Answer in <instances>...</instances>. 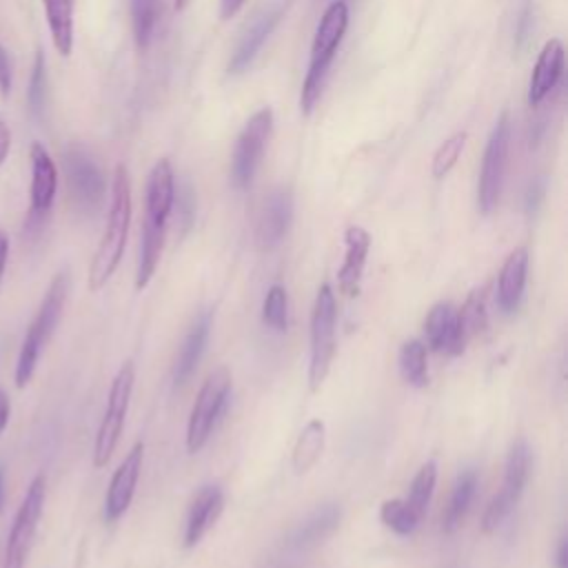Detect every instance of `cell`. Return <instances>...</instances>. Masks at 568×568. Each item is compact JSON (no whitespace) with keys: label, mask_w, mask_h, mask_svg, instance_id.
Listing matches in <instances>:
<instances>
[{"label":"cell","mask_w":568,"mask_h":568,"mask_svg":"<svg viewBox=\"0 0 568 568\" xmlns=\"http://www.w3.org/2000/svg\"><path fill=\"white\" fill-rule=\"evenodd\" d=\"M131 211H133V204H131L129 171L124 164H118L113 171L106 226H104L102 240L93 253V260L89 264V275H87V286L93 293L100 291L111 280L115 268L120 266V260H122V253L126 246Z\"/></svg>","instance_id":"6da1fadb"},{"label":"cell","mask_w":568,"mask_h":568,"mask_svg":"<svg viewBox=\"0 0 568 568\" xmlns=\"http://www.w3.org/2000/svg\"><path fill=\"white\" fill-rule=\"evenodd\" d=\"M346 29H348V4H346V0H333L324 9V13L315 27L308 69H306V75L302 82V93H300V106L304 113H311L313 106L317 104L324 82H326V75L333 64V58L344 40Z\"/></svg>","instance_id":"7a4b0ae2"},{"label":"cell","mask_w":568,"mask_h":568,"mask_svg":"<svg viewBox=\"0 0 568 568\" xmlns=\"http://www.w3.org/2000/svg\"><path fill=\"white\" fill-rule=\"evenodd\" d=\"M69 286H71V282H69L67 271L55 273L53 280L49 282L47 293H44L31 324L27 326V333H24V339L20 346V355H18L16 373H13V382L18 388H24L31 382L38 359H40L42 351L47 348V344L62 317V311H64V304L69 297Z\"/></svg>","instance_id":"3957f363"},{"label":"cell","mask_w":568,"mask_h":568,"mask_svg":"<svg viewBox=\"0 0 568 568\" xmlns=\"http://www.w3.org/2000/svg\"><path fill=\"white\" fill-rule=\"evenodd\" d=\"M335 324L337 302L333 286L324 282L317 288L311 311V357H308V388L317 393L331 373L335 357Z\"/></svg>","instance_id":"277c9868"},{"label":"cell","mask_w":568,"mask_h":568,"mask_svg":"<svg viewBox=\"0 0 568 568\" xmlns=\"http://www.w3.org/2000/svg\"><path fill=\"white\" fill-rule=\"evenodd\" d=\"M133 382H135V366L131 359H126L118 368V373L111 382L106 408H104L100 428L95 433V442H93V466L95 468H104L109 464V459L113 457V450H115L122 428H124V417L129 410Z\"/></svg>","instance_id":"5b68a950"},{"label":"cell","mask_w":568,"mask_h":568,"mask_svg":"<svg viewBox=\"0 0 568 568\" xmlns=\"http://www.w3.org/2000/svg\"><path fill=\"white\" fill-rule=\"evenodd\" d=\"M231 371L226 366L209 373L200 393L191 406L189 424H186V450L197 453L209 442L231 393Z\"/></svg>","instance_id":"8992f818"},{"label":"cell","mask_w":568,"mask_h":568,"mask_svg":"<svg viewBox=\"0 0 568 568\" xmlns=\"http://www.w3.org/2000/svg\"><path fill=\"white\" fill-rule=\"evenodd\" d=\"M44 499H47V477L40 473L31 479L22 497V504L16 510L0 568H24L33 546L38 521L44 510Z\"/></svg>","instance_id":"52a82bcc"},{"label":"cell","mask_w":568,"mask_h":568,"mask_svg":"<svg viewBox=\"0 0 568 568\" xmlns=\"http://www.w3.org/2000/svg\"><path fill=\"white\" fill-rule=\"evenodd\" d=\"M528 473H530V448H528L526 439L517 437L510 444V450L506 457L504 484L481 515V532L484 535L495 532L501 526V521L510 515V510L515 508V504L519 501V497L526 488Z\"/></svg>","instance_id":"ba28073f"},{"label":"cell","mask_w":568,"mask_h":568,"mask_svg":"<svg viewBox=\"0 0 568 568\" xmlns=\"http://www.w3.org/2000/svg\"><path fill=\"white\" fill-rule=\"evenodd\" d=\"M273 131V111L268 106H262L255 111L244 129L240 131L235 146H233V158H231V182L235 189L244 191L253 184L257 166L262 162L266 142Z\"/></svg>","instance_id":"9c48e42d"},{"label":"cell","mask_w":568,"mask_h":568,"mask_svg":"<svg viewBox=\"0 0 568 568\" xmlns=\"http://www.w3.org/2000/svg\"><path fill=\"white\" fill-rule=\"evenodd\" d=\"M508 149H510V122H508V113H501L486 142L481 171H479L477 206L484 215L493 213V209L499 202L506 164H508Z\"/></svg>","instance_id":"30bf717a"},{"label":"cell","mask_w":568,"mask_h":568,"mask_svg":"<svg viewBox=\"0 0 568 568\" xmlns=\"http://www.w3.org/2000/svg\"><path fill=\"white\" fill-rule=\"evenodd\" d=\"M64 173L69 193L82 213H93L104 200V175L80 146L64 151Z\"/></svg>","instance_id":"8fae6325"},{"label":"cell","mask_w":568,"mask_h":568,"mask_svg":"<svg viewBox=\"0 0 568 568\" xmlns=\"http://www.w3.org/2000/svg\"><path fill=\"white\" fill-rule=\"evenodd\" d=\"M142 459H144V444L135 442L131 450L124 455V459L120 462V466L115 468V473L111 475V481L104 495V508H102V517L106 524L118 521L129 510L138 479H140Z\"/></svg>","instance_id":"7c38bea8"},{"label":"cell","mask_w":568,"mask_h":568,"mask_svg":"<svg viewBox=\"0 0 568 568\" xmlns=\"http://www.w3.org/2000/svg\"><path fill=\"white\" fill-rule=\"evenodd\" d=\"M29 155H31V209H29L27 229L33 231L42 224V220L47 217L53 204V197L58 191V169L49 151L40 142L31 144Z\"/></svg>","instance_id":"4fadbf2b"},{"label":"cell","mask_w":568,"mask_h":568,"mask_svg":"<svg viewBox=\"0 0 568 568\" xmlns=\"http://www.w3.org/2000/svg\"><path fill=\"white\" fill-rule=\"evenodd\" d=\"M175 204V178L171 162L166 158L158 160L146 180V215L144 224L155 229H166Z\"/></svg>","instance_id":"5bb4252c"},{"label":"cell","mask_w":568,"mask_h":568,"mask_svg":"<svg viewBox=\"0 0 568 568\" xmlns=\"http://www.w3.org/2000/svg\"><path fill=\"white\" fill-rule=\"evenodd\" d=\"M293 220V195L288 189H275L268 193V197L262 204L260 217H257V244L260 248L268 251L277 246L284 235L288 233Z\"/></svg>","instance_id":"9a60e30c"},{"label":"cell","mask_w":568,"mask_h":568,"mask_svg":"<svg viewBox=\"0 0 568 568\" xmlns=\"http://www.w3.org/2000/svg\"><path fill=\"white\" fill-rule=\"evenodd\" d=\"M344 262L337 271V288L346 297H357L362 288V277H364V266L366 257L371 251V235L364 226H348L344 231Z\"/></svg>","instance_id":"2e32d148"},{"label":"cell","mask_w":568,"mask_h":568,"mask_svg":"<svg viewBox=\"0 0 568 568\" xmlns=\"http://www.w3.org/2000/svg\"><path fill=\"white\" fill-rule=\"evenodd\" d=\"M424 335H426L424 344L435 353L459 355L466 348L457 331V308L450 302H437L428 311L424 320Z\"/></svg>","instance_id":"e0dca14e"},{"label":"cell","mask_w":568,"mask_h":568,"mask_svg":"<svg viewBox=\"0 0 568 568\" xmlns=\"http://www.w3.org/2000/svg\"><path fill=\"white\" fill-rule=\"evenodd\" d=\"M224 508V495L222 488L215 484H206L197 490L193 497L189 513H186V524H184V548H193L206 530L217 521Z\"/></svg>","instance_id":"ac0fdd59"},{"label":"cell","mask_w":568,"mask_h":568,"mask_svg":"<svg viewBox=\"0 0 568 568\" xmlns=\"http://www.w3.org/2000/svg\"><path fill=\"white\" fill-rule=\"evenodd\" d=\"M564 71V44L561 40L552 38L544 44L532 67L530 84H528V104L537 106L544 98L557 87Z\"/></svg>","instance_id":"d6986e66"},{"label":"cell","mask_w":568,"mask_h":568,"mask_svg":"<svg viewBox=\"0 0 568 568\" xmlns=\"http://www.w3.org/2000/svg\"><path fill=\"white\" fill-rule=\"evenodd\" d=\"M528 273V251L524 246L508 253L497 280V304L504 313H515L521 304Z\"/></svg>","instance_id":"ffe728a7"},{"label":"cell","mask_w":568,"mask_h":568,"mask_svg":"<svg viewBox=\"0 0 568 568\" xmlns=\"http://www.w3.org/2000/svg\"><path fill=\"white\" fill-rule=\"evenodd\" d=\"M209 333H211V311H204L189 328V333L184 335V342L178 351L175 364H173V384L182 386L191 379V375L195 373L206 342H209Z\"/></svg>","instance_id":"44dd1931"},{"label":"cell","mask_w":568,"mask_h":568,"mask_svg":"<svg viewBox=\"0 0 568 568\" xmlns=\"http://www.w3.org/2000/svg\"><path fill=\"white\" fill-rule=\"evenodd\" d=\"M280 7H271L266 11H262L253 22L251 27L244 31L240 44L235 47L231 60H229V73H242L251 62L253 58L257 55V51L262 49V44L266 42V38L271 36V31L275 29L277 20H280Z\"/></svg>","instance_id":"7402d4cb"},{"label":"cell","mask_w":568,"mask_h":568,"mask_svg":"<svg viewBox=\"0 0 568 568\" xmlns=\"http://www.w3.org/2000/svg\"><path fill=\"white\" fill-rule=\"evenodd\" d=\"M339 521L342 508L337 504H324L295 528V532L291 535V544L295 548H313L322 544L326 537H331L337 530Z\"/></svg>","instance_id":"603a6c76"},{"label":"cell","mask_w":568,"mask_h":568,"mask_svg":"<svg viewBox=\"0 0 568 568\" xmlns=\"http://www.w3.org/2000/svg\"><path fill=\"white\" fill-rule=\"evenodd\" d=\"M324 442H326V424L320 417L308 419L304 424V428L300 430L297 442H295L293 453H291V464H293V470L297 475L308 473L320 462L322 450H324Z\"/></svg>","instance_id":"cb8c5ba5"},{"label":"cell","mask_w":568,"mask_h":568,"mask_svg":"<svg viewBox=\"0 0 568 568\" xmlns=\"http://www.w3.org/2000/svg\"><path fill=\"white\" fill-rule=\"evenodd\" d=\"M49 33L53 47L60 55H71L73 51V13L75 0H42Z\"/></svg>","instance_id":"d4e9b609"},{"label":"cell","mask_w":568,"mask_h":568,"mask_svg":"<svg viewBox=\"0 0 568 568\" xmlns=\"http://www.w3.org/2000/svg\"><path fill=\"white\" fill-rule=\"evenodd\" d=\"M475 493H477V473L473 468H466L455 479L450 501H448V506L444 510V517H442V532L450 535L462 526V521H464V517H466V513H468V508L475 499Z\"/></svg>","instance_id":"484cf974"},{"label":"cell","mask_w":568,"mask_h":568,"mask_svg":"<svg viewBox=\"0 0 568 568\" xmlns=\"http://www.w3.org/2000/svg\"><path fill=\"white\" fill-rule=\"evenodd\" d=\"M488 326V311H486V288H475L457 308V331L459 339L466 346L475 335H479Z\"/></svg>","instance_id":"4316f807"},{"label":"cell","mask_w":568,"mask_h":568,"mask_svg":"<svg viewBox=\"0 0 568 568\" xmlns=\"http://www.w3.org/2000/svg\"><path fill=\"white\" fill-rule=\"evenodd\" d=\"M164 233L166 229H155V226H146L142 224V242H140V260H138V273H135V288L142 291L149 286L158 262H160V253L164 246Z\"/></svg>","instance_id":"83f0119b"},{"label":"cell","mask_w":568,"mask_h":568,"mask_svg":"<svg viewBox=\"0 0 568 568\" xmlns=\"http://www.w3.org/2000/svg\"><path fill=\"white\" fill-rule=\"evenodd\" d=\"M399 373L406 384L422 388L428 384L426 344L422 339H406L399 348Z\"/></svg>","instance_id":"f1b7e54d"},{"label":"cell","mask_w":568,"mask_h":568,"mask_svg":"<svg viewBox=\"0 0 568 568\" xmlns=\"http://www.w3.org/2000/svg\"><path fill=\"white\" fill-rule=\"evenodd\" d=\"M160 0H131V27L133 40L140 51H146L158 24Z\"/></svg>","instance_id":"f546056e"},{"label":"cell","mask_w":568,"mask_h":568,"mask_svg":"<svg viewBox=\"0 0 568 568\" xmlns=\"http://www.w3.org/2000/svg\"><path fill=\"white\" fill-rule=\"evenodd\" d=\"M435 481H437V464H435V459H428L415 473V477L410 481L408 497H406V504L417 513L419 519H424V515L428 510V504H430V497L435 490Z\"/></svg>","instance_id":"4dcf8cb0"},{"label":"cell","mask_w":568,"mask_h":568,"mask_svg":"<svg viewBox=\"0 0 568 568\" xmlns=\"http://www.w3.org/2000/svg\"><path fill=\"white\" fill-rule=\"evenodd\" d=\"M379 519L386 528H390L399 537H410L417 530L419 521H422L417 517V513L406 504V499H386V501H382Z\"/></svg>","instance_id":"1f68e13d"},{"label":"cell","mask_w":568,"mask_h":568,"mask_svg":"<svg viewBox=\"0 0 568 568\" xmlns=\"http://www.w3.org/2000/svg\"><path fill=\"white\" fill-rule=\"evenodd\" d=\"M262 322L273 331H286L288 326V295L282 284H273L262 302Z\"/></svg>","instance_id":"d6a6232c"},{"label":"cell","mask_w":568,"mask_h":568,"mask_svg":"<svg viewBox=\"0 0 568 568\" xmlns=\"http://www.w3.org/2000/svg\"><path fill=\"white\" fill-rule=\"evenodd\" d=\"M466 140H468V133L466 131H457L453 133L448 140H444L439 144V149L435 151L433 155V162H430V175L433 178H444L448 175V171L457 164L464 146H466Z\"/></svg>","instance_id":"836d02e7"},{"label":"cell","mask_w":568,"mask_h":568,"mask_svg":"<svg viewBox=\"0 0 568 568\" xmlns=\"http://www.w3.org/2000/svg\"><path fill=\"white\" fill-rule=\"evenodd\" d=\"M44 100H47V60H44V53L38 51L33 60V71L29 78V89H27V102L36 118L42 113Z\"/></svg>","instance_id":"e575fe53"},{"label":"cell","mask_w":568,"mask_h":568,"mask_svg":"<svg viewBox=\"0 0 568 568\" xmlns=\"http://www.w3.org/2000/svg\"><path fill=\"white\" fill-rule=\"evenodd\" d=\"M11 84H13V64H11L7 49L0 44V95H2V100L9 98Z\"/></svg>","instance_id":"d590c367"},{"label":"cell","mask_w":568,"mask_h":568,"mask_svg":"<svg viewBox=\"0 0 568 568\" xmlns=\"http://www.w3.org/2000/svg\"><path fill=\"white\" fill-rule=\"evenodd\" d=\"M544 191H546V184H544L541 178H537V180L530 182V186H528V191H526V213H528V215H532V213L539 209V204H541V200H544Z\"/></svg>","instance_id":"8d00e7d4"},{"label":"cell","mask_w":568,"mask_h":568,"mask_svg":"<svg viewBox=\"0 0 568 568\" xmlns=\"http://www.w3.org/2000/svg\"><path fill=\"white\" fill-rule=\"evenodd\" d=\"M530 22H532V9H530V2H526L519 13V20H517V44H524V40L528 38Z\"/></svg>","instance_id":"74e56055"},{"label":"cell","mask_w":568,"mask_h":568,"mask_svg":"<svg viewBox=\"0 0 568 568\" xmlns=\"http://www.w3.org/2000/svg\"><path fill=\"white\" fill-rule=\"evenodd\" d=\"M9 149H11V131H9L7 122L0 115V166L4 164V160L9 155Z\"/></svg>","instance_id":"f35d334b"},{"label":"cell","mask_w":568,"mask_h":568,"mask_svg":"<svg viewBox=\"0 0 568 568\" xmlns=\"http://www.w3.org/2000/svg\"><path fill=\"white\" fill-rule=\"evenodd\" d=\"M9 415H11V404H9V395L4 393V388H0V435L7 430L9 426Z\"/></svg>","instance_id":"ab89813d"},{"label":"cell","mask_w":568,"mask_h":568,"mask_svg":"<svg viewBox=\"0 0 568 568\" xmlns=\"http://www.w3.org/2000/svg\"><path fill=\"white\" fill-rule=\"evenodd\" d=\"M246 0H220V18L222 20H229L233 18L242 7H244Z\"/></svg>","instance_id":"60d3db41"},{"label":"cell","mask_w":568,"mask_h":568,"mask_svg":"<svg viewBox=\"0 0 568 568\" xmlns=\"http://www.w3.org/2000/svg\"><path fill=\"white\" fill-rule=\"evenodd\" d=\"M555 568H568V539L566 535L557 544V555H555Z\"/></svg>","instance_id":"b9f144b4"},{"label":"cell","mask_w":568,"mask_h":568,"mask_svg":"<svg viewBox=\"0 0 568 568\" xmlns=\"http://www.w3.org/2000/svg\"><path fill=\"white\" fill-rule=\"evenodd\" d=\"M7 257H9V237H7V233L0 229V280H2L4 268H7Z\"/></svg>","instance_id":"7bdbcfd3"},{"label":"cell","mask_w":568,"mask_h":568,"mask_svg":"<svg viewBox=\"0 0 568 568\" xmlns=\"http://www.w3.org/2000/svg\"><path fill=\"white\" fill-rule=\"evenodd\" d=\"M4 501H7V473H4V466L0 464V515L4 510Z\"/></svg>","instance_id":"ee69618b"},{"label":"cell","mask_w":568,"mask_h":568,"mask_svg":"<svg viewBox=\"0 0 568 568\" xmlns=\"http://www.w3.org/2000/svg\"><path fill=\"white\" fill-rule=\"evenodd\" d=\"M189 2H191V0H175V2H173V9H175V11H182V9H186Z\"/></svg>","instance_id":"f6af8a7d"}]
</instances>
